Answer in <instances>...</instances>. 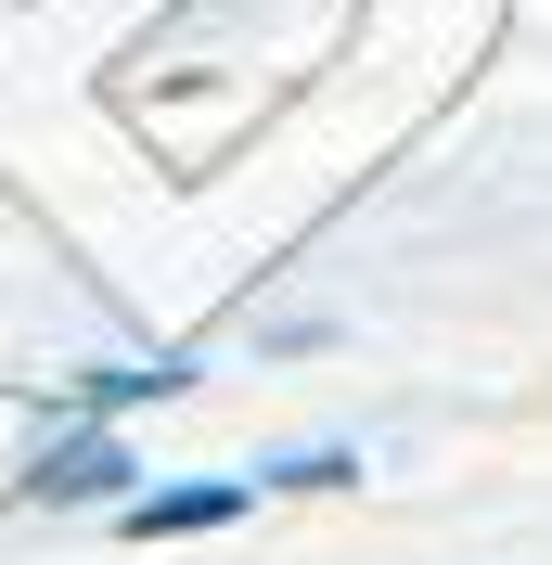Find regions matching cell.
<instances>
[{"instance_id":"obj_1","label":"cell","mask_w":552,"mask_h":565,"mask_svg":"<svg viewBox=\"0 0 552 565\" xmlns=\"http://www.w3.org/2000/svg\"><path fill=\"white\" fill-rule=\"evenodd\" d=\"M232 514H244V489H232V476H206V489H155V501H129L116 527H129V540H193V527H232Z\"/></svg>"},{"instance_id":"obj_2","label":"cell","mask_w":552,"mask_h":565,"mask_svg":"<svg viewBox=\"0 0 552 565\" xmlns=\"http://www.w3.org/2000/svg\"><path fill=\"white\" fill-rule=\"evenodd\" d=\"M116 476H129V450H116V437H65L26 489H39V501H116Z\"/></svg>"},{"instance_id":"obj_3","label":"cell","mask_w":552,"mask_h":565,"mask_svg":"<svg viewBox=\"0 0 552 565\" xmlns=\"http://www.w3.org/2000/svg\"><path fill=\"white\" fill-rule=\"evenodd\" d=\"M283 489H360V462H347V450H309V462H283Z\"/></svg>"}]
</instances>
